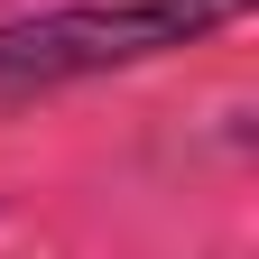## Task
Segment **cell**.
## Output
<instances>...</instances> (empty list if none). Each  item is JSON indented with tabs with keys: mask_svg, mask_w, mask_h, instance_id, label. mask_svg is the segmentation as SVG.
<instances>
[{
	"mask_svg": "<svg viewBox=\"0 0 259 259\" xmlns=\"http://www.w3.org/2000/svg\"><path fill=\"white\" fill-rule=\"evenodd\" d=\"M250 0H120V10H47V19H19L0 28V93H47V83H74V74H102V65H139V56H167L185 37L222 28Z\"/></svg>",
	"mask_w": 259,
	"mask_h": 259,
	"instance_id": "obj_1",
	"label": "cell"
}]
</instances>
